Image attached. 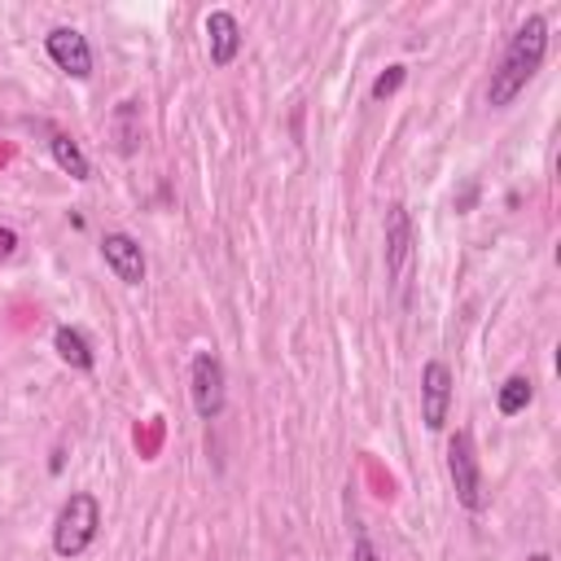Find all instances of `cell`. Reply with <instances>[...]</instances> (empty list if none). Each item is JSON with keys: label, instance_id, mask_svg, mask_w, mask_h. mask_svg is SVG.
Returning a JSON list of instances; mask_svg holds the SVG:
<instances>
[{"label": "cell", "instance_id": "cell-6", "mask_svg": "<svg viewBox=\"0 0 561 561\" xmlns=\"http://www.w3.org/2000/svg\"><path fill=\"white\" fill-rule=\"evenodd\" d=\"M44 48H48V57L66 75H75V79H88L92 75V48H88V39L75 26H53L48 39H44Z\"/></svg>", "mask_w": 561, "mask_h": 561}, {"label": "cell", "instance_id": "cell-17", "mask_svg": "<svg viewBox=\"0 0 561 561\" xmlns=\"http://www.w3.org/2000/svg\"><path fill=\"white\" fill-rule=\"evenodd\" d=\"M535 561H548V557H535Z\"/></svg>", "mask_w": 561, "mask_h": 561}, {"label": "cell", "instance_id": "cell-12", "mask_svg": "<svg viewBox=\"0 0 561 561\" xmlns=\"http://www.w3.org/2000/svg\"><path fill=\"white\" fill-rule=\"evenodd\" d=\"M530 394H535V390H530V377H522V373L508 377V381L500 386V412H504V416H517V412L530 403Z\"/></svg>", "mask_w": 561, "mask_h": 561}, {"label": "cell", "instance_id": "cell-14", "mask_svg": "<svg viewBox=\"0 0 561 561\" xmlns=\"http://www.w3.org/2000/svg\"><path fill=\"white\" fill-rule=\"evenodd\" d=\"M399 83H403V66H390V70H386V75L373 83V96H377V101H386V96H390Z\"/></svg>", "mask_w": 561, "mask_h": 561}, {"label": "cell", "instance_id": "cell-13", "mask_svg": "<svg viewBox=\"0 0 561 561\" xmlns=\"http://www.w3.org/2000/svg\"><path fill=\"white\" fill-rule=\"evenodd\" d=\"M114 127H118V153H131L136 140H140V123H136V105L123 101L118 114H114Z\"/></svg>", "mask_w": 561, "mask_h": 561}, {"label": "cell", "instance_id": "cell-1", "mask_svg": "<svg viewBox=\"0 0 561 561\" xmlns=\"http://www.w3.org/2000/svg\"><path fill=\"white\" fill-rule=\"evenodd\" d=\"M543 53H548V22H543V18H526V22L517 26V35L508 39V48H504L495 75H491L486 101H491L495 110H504V105L535 79Z\"/></svg>", "mask_w": 561, "mask_h": 561}, {"label": "cell", "instance_id": "cell-3", "mask_svg": "<svg viewBox=\"0 0 561 561\" xmlns=\"http://www.w3.org/2000/svg\"><path fill=\"white\" fill-rule=\"evenodd\" d=\"M188 390H193V408L202 421H215L224 412V364L215 351H197L193 368H188Z\"/></svg>", "mask_w": 561, "mask_h": 561}, {"label": "cell", "instance_id": "cell-4", "mask_svg": "<svg viewBox=\"0 0 561 561\" xmlns=\"http://www.w3.org/2000/svg\"><path fill=\"white\" fill-rule=\"evenodd\" d=\"M447 469H451V482H456V500L478 513L482 508V473H478V456H473V434L469 430H456L451 447H447Z\"/></svg>", "mask_w": 561, "mask_h": 561}, {"label": "cell", "instance_id": "cell-2", "mask_svg": "<svg viewBox=\"0 0 561 561\" xmlns=\"http://www.w3.org/2000/svg\"><path fill=\"white\" fill-rule=\"evenodd\" d=\"M96 530H101V508H96V500H92L88 491H75V495L61 504L57 526H53V548H57V557H83V552L92 548Z\"/></svg>", "mask_w": 561, "mask_h": 561}, {"label": "cell", "instance_id": "cell-10", "mask_svg": "<svg viewBox=\"0 0 561 561\" xmlns=\"http://www.w3.org/2000/svg\"><path fill=\"white\" fill-rule=\"evenodd\" d=\"M53 346H57V355H61L70 368H92V346H88V337H83L79 329L61 324V329L53 333Z\"/></svg>", "mask_w": 561, "mask_h": 561}, {"label": "cell", "instance_id": "cell-7", "mask_svg": "<svg viewBox=\"0 0 561 561\" xmlns=\"http://www.w3.org/2000/svg\"><path fill=\"white\" fill-rule=\"evenodd\" d=\"M408 263H412V219L403 206H390V215H386V272L399 289L408 280Z\"/></svg>", "mask_w": 561, "mask_h": 561}, {"label": "cell", "instance_id": "cell-9", "mask_svg": "<svg viewBox=\"0 0 561 561\" xmlns=\"http://www.w3.org/2000/svg\"><path fill=\"white\" fill-rule=\"evenodd\" d=\"M206 39H210V61H215V66H232V57H237V48H241V26H237V18H232L228 9H215V13L206 18Z\"/></svg>", "mask_w": 561, "mask_h": 561}, {"label": "cell", "instance_id": "cell-16", "mask_svg": "<svg viewBox=\"0 0 561 561\" xmlns=\"http://www.w3.org/2000/svg\"><path fill=\"white\" fill-rule=\"evenodd\" d=\"M18 250V232L13 228H0V259H9Z\"/></svg>", "mask_w": 561, "mask_h": 561}, {"label": "cell", "instance_id": "cell-5", "mask_svg": "<svg viewBox=\"0 0 561 561\" xmlns=\"http://www.w3.org/2000/svg\"><path fill=\"white\" fill-rule=\"evenodd\" d=\"M447 408H451V373H447V364L430 359L425 373H421V421L430 430H443Z\"/></svg>", "mask_w": 561, "mask_h": 561}, {"label": "cell", "instance_id": "cell-8", "mask_svg": "<svg viewBox=\"0 0 561 561\" xmlns=\"http://www.w3.org/2000/svg\"><path fill=\"white\" fill-rule=\"evenodd\" d=\"M101 254H105L110 272H114L123 285H140V280H145V254H140V245H136L127 232H110V237L101 241Z\"/></svg>", "mask_w": 561, "mask_h": 561}, {"label": "cell", "instance_id": "cell-11", "mask_svg": "<svg viewBox=\"0 0 561 561\" xmlns=\"http://www.w3.org/2000/svg\"><path fill=\"white\" fill-rule=\"evenodd\" d=\"M53 158H57V167L70 175V180H88V158H83V149L70 140V136H61V131H53Z\"/></svg>", "mask_w": 561, "mask_h": 561}, {"label": "cell", "instance_id": "cell-15", "mask_svg": "<svg viewBox=\"0 0 561 561\" xmlns=\"http://www.w3.org/2000/svg\"><path fill=\"white\" fill-rule=\"evenodd\" d=\"M355 561H377V548L368 543V535H364V526H355Z\"/></svg>", "mask_w": 561, "mask_h": 561}]
</instances>
